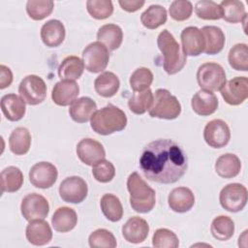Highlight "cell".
Masks as SVG:
<instances>
[{"label":"cell","mask_w":248,"mask_h":248,"mask_svg":"<svg viewBox=\"0 0 248 248\" xmlns=\"http://www.w3.org/2000/svg\"><path fill=\"white\" fill-rule=\"evenodd\" d=\"M139 165L148 180L171 184L186 172L188 159L177 142L170 139H159L143 148Z\"/></svg>","instance_id":"obj_1"},{"label":"cell","mask_w":248,"mask_h":248,"mask_svg":"<svg viewBox=\"0 0 248 248\" xmlns=\"http://www.w3.org/2000/svg\"><path fill=\"white\" fill-rule=\"evenodd\" d=\"M157 46L163 54V67L168 75H174L184 68L187 56L169 30L164 29L160 32Z\"/></svg>","instance_id":"obj_2"},{"label":"cell","mask_w":248,"mask_h":248,"mask_svg":"<svg viewBox=\"0 0 248 248\" xmlns=\"http://www.w3.org/2000/svg\"><path fill=\"white\" fill-rule=\"evenodd\" d=\"M126 125L127 116L125 112L111 104L96 110L90 119L92 130L102 136H108L122 131L125 129Z\"/></svg>","instance_id":"obj_3"},{"label":"cell","mask_w":248,"mask_h":248,"mask_svg":"<svg viewBox=\"0 0 248 248\" xmlns=\"http://www.w3.org/2000/svg\"><path fill=\"white\" fill-rule=\"evenodd\" d=\"M127 189L130 194V204L136 212L148 213L153 209L156 193L137 171L128 176Z\"/></svg>","instance_id":"obj_4"},{"label":"cell","mask_w":248,"mask_h":248,"mask_svg":"<svg viewBox=\"0 0 248 248\" xmlns=\"http://www.w3.org/2000/svg\"><path fill=\"white\" fill-rule=\"evenodd\" d=\"M151 117L160 119H175L181 113V105L177 98L164 88L155 91L153 104L148 110Z\"/></svg>","instance_id":"obj_5"},{"label":"cell","mask_w":248,"mask_h":248,"mask_svg":"<svg viewBox=\"0 0 248 248\" xmlns=\"http://www.w3.org/2000/svg\"><path fill=\"white\" fill-rule=\"evenodd\" d=\"M199 86L206 91H220L227 82L224 68L215 62H205L197 71Z\"/></svg>","instance_id":"obj_6"},{"label":"cell","mask_w":248,"mask_h":248,"mask_svg":"<svg viewBox=\"0 0 248 248\" xmlns=\"http://www.w3.org/2000/svg\"><path fill=\"white\" fill-rule=\"evenodd\" d=\"M20 98L30 106L43 103L46 97V85L42 78L36 75H28L18 85Z\"/></svg>","instance_id":"obj_7"},{"label":"cell","mask_w":248,"mask_h":248,"mask_svg":"<svg viewBox=\"0 0 248 248\" xmlns=\"http://www.w3.org/2000/svg\"><path fill=\"white\" fill-rule=\"evenodd\" d=\"M109 61V52L101 42H93L85 46L82 51V62L85 69L93 74L106 70Z\"/></svg>","instance_id":"obj_8"},{"label":"cell","mask_w":248,"mask_h":248,"mask_svg":"<svg viewBox=\"0 0 248 248\" xmlns=\"http://www.w3.org/2000/svg\"><path fill=\"white\" fill-rule=\"evenodd\" d=\"M248 200V192L244 185L240 183H230L222 188L219 201L221 206L229 212L241 211Z\"/></svg>","instance_id":"obj_9"},{"label":"cell","mask_w":248,"mask_h":248,"mask_svg":"<svg viewBox=\"0 0 248 248\" xmlns=\"http://www.w3.org/2000/svg\"><path fill=\"white\" fill-rule=\"evenodd\" d=\"M60 198L70 203H80L87 197L88 187L85 180L79 176L66 177L59 185Z\"/></svg>","instance_id":"obj_10"},{"label":"cell","mask_w":248,"mask_h":248,"mask_svg":"<svg viewBox=\"0 0 248 248\" xmlns=\"http://www.w3.org/2000/svg\"><path fill=\"white\" fill-rule=\"evenodd\" d=\"M20 211L27 221L45 219L48 215L49 204L44 196L37 193H30L22 199Z\"/></svg>","instance_id":"obj_11"},{"label":"cell","mask_w":248,"mask_h":248,"mask_svg":"<svg viewBox=\"0 0 248 248\" xmlns=\"http://www.w3.org/2000/svg\"><path fill=\"white\" fill-rule=\"evenodd\" d=\"M58 170L49 162H39L31 167L29 170V181L36 188H50L57 180Z\"/></svg>","instance_id":"obj_12"},{"label":"cell","mask_w":248,"mask_h":248,"mask_svg":"<svg viewBox=\"0 0 248 248\" xmlns=\"http://www.w3.org/2000/svg\"><path fill=\"white\" fill-rule=\"evenodd\" d=\"M203 139L210 147L222 148L230 141V128L224 120L213 119L205 125L203 129Z\"/></svg>","instance_id":"obj_13"},{"label":"cell","mask_w":248,"mask_h":248,"mask_svg":"<svg viewBox=\"0 0 248 248\" xmlns=\"http://www.w3.org/2000/svg\"><path fill=\"white\" fill-rule=\"evenodd\" d=\"M225 102L231 106H238L248 98L247 77H235L230 79L220 90Z\"/></svg>","instance_id":"obj_14"},{"label":"cell","mask_w":248,"mask_h":248,"mask_svg":"<svg viewBox=\"0 0 248 248\" xmlns=\"http://www.w3.org/2000/svg\"><path fill=\"white\" fill-rule=\"evenodd\" d=\"M77 155L83 164L93 167L102 160H105L106 151L101 142L90 138H85L78 143Z\"/></svg>","instance_id":"obj_15"},{"label":"cell","mask_w":248,"mask_h":248,"mask_svg":"<svg viewBox=\"0 0 248 248\" xmlns=\"http://www.w3.org/2000/svg\"><path fill=\"white\" fill-rule=\"evenodd\" d=\"M182 50L186 56H199L204 51L205 42L203 35L196 26L184 28L180 34Z\"/></svg>","instance_id":"obj_16"},{"label":"cell","mask_w":248,"mask_h":248,"mask_svg":"<svg viewBox=\"0 0 248 248\" xmlns=\"http://www.w3.org/2000/svg\"><path fill=\"white\" fill-rule=\"evenodd\" d=\"M149 225L141 217L133 216L122 226V235L130 243L138 244L143 242L148 236Z\"/></svg>","instance_id":"obj_17"},{"label":"cell","mask_w":248,"mask_h":248,"mask_svg":"<svg viewBox=\"0 0 248 248\" xmlns=\"http://www.w3.org/2000/svg\"><path fill=\"white\" fill-rule=\"evenodd\" d=\"M79 94V86L75 80L62 79L55 83L51 91V99L60 107L71 105Z\"/></svg>","instance_id":"obj_18"},{"label":"cell","mask_w":248,"mask_h":248,"mask_svg":"<svg viewBox=\"0 0 248 248\" xmlns=\"http://www.w3.org/2000/svg\"><path fill=\"white\" fill-rule=\"evenodd\" d=\"M25 235L29 243L35 246H43L50 242L52 231L44 219L29 221L25 230Z\"/></svg>","instance_id":"obj_19"},{"label":"cell","mask_w":248,"mask_h":248,"mask_svg":"<svg viewBox=\"0 0 248 248\" xmlns=\"http://www.w3.org/2000/svg\"><path fill=\"white\" fill-rule=\"evenodd\" d=\"M219 106L216 95L210 91L201 89L197 91L191 100V107L194 112L201 116H208L214 113Z\"/></svg>","instance_id":"obj_20"},{"label":"cell","mask_w":248,"mask_h":248,"mask_svg":"<svg viewBox=\"0 0 248 248\" xmlns=\"http://www.w3.org/2000/svg\"><path fill=\"white\" fill-rule=\"evenodd\" d=\"M168 203L172 211L184 213L191 210L194 206L195 196L191 189L187 187H177L170 192Z\"/></svg>","instance_id":"obj_21"},{"label":"cell","mask_w":248,"mask_h":248,"mask_svg":"<svg viewBox=\"0 0 248 248\" xmlns=\"http://www.w3.org/2000/svg\"><path fill=\"white\" fill-rule=\"evenodd\" d=\"M66 36L64 24L58 19H50L43 24L41 28V39L48 47L60 46Z\"/></svg>","instance_id":"obj_22"},{"label":"cell","mask_w":248,"mask_h":248,"mask_svg":"<svg viewBox=\"0 0 248 248\" xmlns=\"http://www.w3.org/2000/svg\"><path fill=\"white\" fill-rule=\"evenodd\" d=\"M97 110V105L89 97L76 99L70 106L69 114L77 123H85L89 121Z\"/></svg>","instance_id":"obj_23"},{"label":"cell","mask_w":248,"mask_h":248,"mask_svg":"<svg viewBox=\"0 0 248 248\" xmlns=\"http://www.w3.org/2000/svg\"><path fill=\"white\" fill-rule=\"evenodd\" d=\"M1 109L9 121H18L25 115V102L14 93L6 94L1 98Z\"/></svg>","instance_id":"obj_24"},{"label":"cell","mask_w":248,"mask_h":248,"mask_svg":"<svg viewBox=\"0 0 248 248\" xmlns=\"http://www.w3.org/2000/svg\"><path fill=\"white\" fill-rule=\"evenodd\" d=\"M204 42L205 47L204 51L208 55H214L222 51L225 46V34L222 29L214 25H206L201 29Z\"/></svg>","instance_id":"obj_25"},{"label":"cell","mask_w":248,"mask_h":248,"mask_svg":"<svg viewBox=\"0 0 248 248\" xmlns=\"http://www.w3.org/2000/svg\"><path fill=\"white\" fill-rule=\"evenodd\" d=\"M77 223L78 215L76 211L68 206L57 208L51 217V225L53 229L59 232H68L72 231Z\"/></svg>","instance_id":"obj_26"},{"label":"cell","mask_w":248,"mask_h":248,"mask_svg":"<svg viewBox=\"0 0 248 248\" xmlns=\"http://www.w3.org/2000/svg\"><path fill=\"white\" fill-rule=\"evenodd\" d=\"M241 170L240 159L232 153H225L218 157L215 163V171L222 178L235 177Z\"/></svg>","instance_id":"obj_27"},{"label":"cell","mask_w":248,"mask_h":248,"mask_svg":"<svg viewBox=\"0 0 248 248\" xmlns=\"http://www.w3.org/2000/svg\"><path fill=\"white\" fill-rule=\"evenodd\" d=\"M120 86L118 77L109 71L103 72L94 80V88L98 95L104 98H110L114 96Z\"/></svg>","instance_id":"obj_28"},{"label":"cell","mask_w":248,"mask_h":248,"mask_svg":"<svg viewBox=\"0 0 248 248\" xmlns=\"http://www.w3.org/2000/svg\"><path fill=\"white\" fill-rule=\"evenodd\" d=\"M97 39L109 50L117 49L123 41V32L120 26L108 23L101 26L97 32Z\"/></svg>","instance_id":"obj_29"},{"label":"cell","mask_w":248,"mask_h":248,"mask_svg":"<svg viewBox=\"0 0 248 248\" xmlns=\"http://www.w3.org/2000/svg\"><path fill=\"white\" fill-rule=\"evenodd\" d=\"M84 64L82 60L75 55L64 58L58 67V76L62 79L76 80L83 74Z\"/></svg>","instance_id":"obj_30"},{"label":"cell","mask_w":248,"mask_h":248,"mask_svg":"<svg viewBox=\"0 0 248 248\" xmlns=\"http://www.w3.org/2000/svg\"><path fill=\"white\" fill-rule=\"evenodd\" d=\"M222 18L230 23L244 22L247 13L244 4L238 0H223L220 4Z\"/></svg>","instance_id":"obj_31"},{"label":"cell","mask_w":248,"mask_h":248,"mask_svg":"<svg viewBox=\"0 0 248 248\" xmlns=\"http://www.w3.org/2000/svg\"><path fill=\"white\" fill-rule=\"evenodd\" d=\"M31 140V135L28 129L25 127H17L10 135V150L16 155H24L30 149Z\"/></svg>","instance_id":"obj_32"},{"label":"cell","mask_w":248,"mask_h":248,"mask_svg":"<svg viewBox=\"0 0 248 248\" xmlns=\"http://www.w3.org/2000/svg\"><path fill=\"white\" fill-rule=\"evenodd\" d=\"M23 184V174L21 170L15 166L5 168L1 171V193H15L18 191Z\"/></svg>","instance_id":"obj_33"},{"label":"cell","mask_w":248,"mask_h":248,"mask_svg":"<svg viewBox=\"0 0 248 248\" xmlns=\"http://www.w3.org/2000/svg\"><path fill=\"white\" fill-rule=\"evenodd\" d=\"M100 206L105 217L111 222H118L123 216V206L118 197L113 194H105L101 198Z\"/></svg>","instance_id":"obj_34"},{"label":"cell","mask_w":248,"mask_h":248,"mask_svg":"<svg viewBox=\"0 0 248 248\" xmlns=\"http://www.w3.org/2000/svg\"><path fill=\"white\" fill-rule=\"evenodd\" d=\"M210 232L214 238L220 241H226L232 237L234 233V223L232 218L226 215H220L212 220Z\"/></svg>","instance_id":"obj_35"},{"label":"cell","mask_w":248,"mask_h":248,"mask_svg":"<svg viewBox=\"0 0 248 248\" xmlns=\"http://www.w3.org/2000/svg\"><path fill=\"white\" fill-rule=\"evenodd\" d=\"M167 18V10L161 5H151L140 15V21L147 29L158 28L166 23Z\"/></svg>","instance_id":"obj_36"},{"label":"cell","mask_w":248,"mask_h":248,"mask_svg":"<svg viewBox=\"0 0 248 248\" xmlns=\"http://www.w3.org/2000/svg\"><path fill=\"white\" fill-rule=\"evenodd\" d=\"M153 99L154 95L150 88L143 91H137L129 99L128 107L133 113L140 115L149 110L153 104Z\"/></svg>","instance_id":"obj_37"},{"label":"cell","mask_w":248,"mask_h":248,"mask_svg":"<svg viewBox=\"0 0 248 248\" xmlns=\"http://www.w3.org/2000/svg\"><path fill=\"white\" fill-rule=\"evenodd\" d=\"M228 61L230 66L236 70L248 71V46L246 44H236L229 51Z\"/></svg>","instance_id":"obj_38"},{"label":"cell","mask_w":248,"mask_h":248,"mask_svg":"<svg viewBox=\"0 0 248 248\" xmlns=\"http://www.w3.org/2000/svg\"><path fill=\"white\" fill-rule=\"evenodd\" d=\"M54 8L50 0H29L26 3V12L34 20H42L48 16Z\"/></svg>","instance_id":"obj_39"},{"label":"cell","mask_w":248,"mask_h":248,"mask_svg":"<svg viewBox=\"0 0 248 248\" xmlns=\"http://www.w3.org/2000/svg\"><path fill=\"white\" fill-rule=\"evenodd\" d=\"M195 13L199 18L217 20L222 18V9L219 4L211 0H201L195 4Z\"/></svg>","instance_id":"obj_40"},{"label":"cell","mask_w":248,"mask_h":248,"mask_svg":"<svg viewBox=\"0 0 248 248\" xmlns=\"http://www.w3.org/2000/svg\"><path fill=\"white\" fill-rule=\"evenodd\" d=\"M88 243L91 248H114L117 245L113 233L106 229H98L91 232Z\"/></svg>","instance_id":"obj_41"},{"label":"cell","mask_w":248,"mask_h":248,"mask_svg":"<svg viewBox=\"0 0 248 248\" xmlns=\"http://www.w3.org/2000/svg\"><path fill=\"white\" fill-rule=\"evenodd\" d=\"M153 81V74L152 72L145 67H140L136 69L130 77V86L134 90L137 91H143L148 89Z\"/></svg>","instance_id":"obj_42"},{"label":"cell","mask_w":248,"mask_h":248,"mask_svg":"<svg viewBox=\"0 0 248 248\" xmlns=\"http://www.w3.org/2000/svg\"><path fill=\"white\" fill-rule=\"evenodd\" d=\"M86 9L95 19H106L113 13V5L109 0H88L86 1Z\"/></svg>","instance_id":"obj_43"},{"label":"cell","mask_w":248,"mask_h":248,"mask_svg":"<svg viewBox=\"0 0 248 248\" xmlns=\"http://www.w3.org/2000/svg\"><path fill=\"white\" fill-rule=\"evenodd\" d=\"M152 245L156 248H177L179 239L172 231L161 228L155 231L152 236Z\"/></svg>","instance_id":"obj_44"},{"label":"cell","mask_w":248,"mask_h":248,"mask_svg":"<svg viewBox=\"0 0 248 248\" xmlns=\"http://www.w3.org/2000/svg\"><path fill=\"white\" fill-rule=\"evenodd\" d=\"M193 12V5L188 0H175L171 2L169 8L170 16L176 21L188 19Z\"/></svg>","instance_id":"obj_45"},{"label":"cell","mask_w":248,"mask_h":248,"mask_svg":"<svg viewBox=\"0 0 248 248\" xmlns=\"http://www.w3.org/2000/svg\"><path fill=\"white\" fill-rule=\"evenodd\" d=\"M92 174L97 181L108 183L113 179L115 175V168L111 162L102 160L92 167Z\"/></svg>","instance_id":"obj_46"},{"label":"cell","mask_w":248,"mask_h":248,"mask_svg":"<svg viewBox=\"0 0 248 248\" xmlns=\"http://www.w3.org/2000/svg\"><path fill=\"white\" fill-rule=\"evenodd\" d=\"M13 82V73L5 65H0V89L9 87Z\"/></svg>","instance_id":"obj_47"},{"label":"cell","mask_w":248,"mask_h":248,"mask_svg":"<svg viewBox=\"0 0 248 248\" xmlns=\"http://www.w3.org/2000/svg\"><path fill=\"white\" fill-rule=\"evenodd\" d=\"M118 3L122 10L129 13H134L140 10L144 5L145 2L141 0H119Z\"/></svg>","instance_id":"obj_48"}]
</instances>
